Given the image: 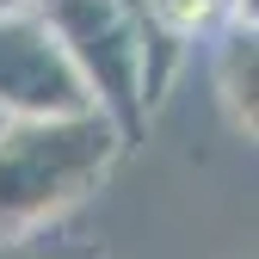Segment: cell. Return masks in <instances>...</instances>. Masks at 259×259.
<instances>
[{
  "mask_svg": "<svg viewBox=\"0 0 259 259\" xmlns=\"http://www.w3.org/2000/svg\"><path fill=\"white\" fill-rule=\"evenodd\" d=\"M123 154L117 123L87 105L62 117H7L0 123V235L50 222L99 191Z\"/></svg>",
  "mask_w": 259,
  "mask_h": 259,
  "instance_id": "1",
  "label": "cell"
},
{
  "mask_svg": "<svg viewBox=\"0 0 259 259\" xmlns=\"http://www.w3.org/2000/svg\"><path fill=\"white\" fill-rule=\"evenodd\" d=\"M56 44L68 50V62L80 68L93 105H99L123 148L142 142L148 130V93H142V19L123 7V0H31Z\"/></svg>",
  "mask_w": 259,
  "mask_h": 259,
  "instance_id": "2",
  "label": "cell"
},
{
  "mask_svg": "<svg viewBox=\"0 0 259 259\" xmlns=\"http://www.w3.org/2000/svg\"><path fill=\"white\" fill-rule=\"evenodd\" d=\"M87 105L93 93L68 50L56 44V31L31 7L0 13V117H62Z\"/></svg>",
  "mask_w": 259,
  "mask_h": 259,
  "instance_id": "3",
  "label": "cell"
},
{
  "mask_svg": "<svg viewBox=\"0 0 259 259\" xmlns=\"http://www.w3.org/2000/svg\"><path fill=\"white\" fill-rule=\"evenodd\" d=\"M216 93H222V105H229L235 130L253 136V123H259V37L241 19H229V31H222V44H216Z\"/></svg>",
  "mask_w": 259,
  "mask_h": 259,
  "instance_id": "4",
  "label": "cell"
},
{
  "mask_svg": "<svg viewBox=\"0 0 259 259\" xmlns=\"http://www.w3.org/2000/svg\"><path fill=\"white\" fill-rule=\"evenodd\" d=\"M99 235L68 222V210L50 216V222H31V229L0 235V259H99Z\"/></svg>",
  "mask_w": 259,
  "mask_h": 259,
  "instance_id": "5",
  "label": "cell"
},
{
  "mask_svg": "<svg viewBox=\"0 0 259 259\" xmlns=\"http://www.w3.org/2000/svg\"><path fill=\"white\" fill-rule=\"evenodd\" d=\"M229 19V0H142V25L173 44H191L198 31Z\"/></svg>",
  "mask_w": 259,
  "mask_h": 259,
  "instance_id": "6",
  "label": "cell"
},
{
  "mask_svg": "<svg viewBox=\"0 0 259 259\" xmlns=\"http://www.w3.org/2000/svg\"><path fill=\"white\" fill-rule=\"evenodd\" d=\"M19 7H31V0H0V13H19Z\"/></svg>",
  "mask_w": 259,
  "mask_h": 259,
  "instance_id": "7",
  "label": "cell"
},
{
  "mask_svg": "<svg viewBox=\"0 0 259 259\" xmlns=\"http://www.w3.org/2000/svg\"><path fill=\"white\" fill-rule=\"evenodd\" d=\"M123 7H130V13H136V19H142V0H123Z\"/></svg>",
  "mask_w": 259,
  "mask_h": 259,
  "instance_id": "8",
  "label": "cell"
}]
</instances>
